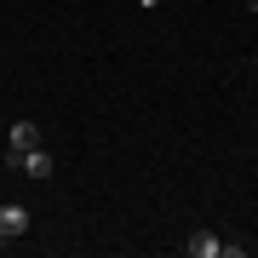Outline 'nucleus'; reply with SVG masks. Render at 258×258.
I'll return each mask as SVG.
<instances>
[{
  "label": "nucleus",
  "mask_w": 258,
  "mask_h": 258,
  "mask_svg": "<svg viewBox=\"0 0 258 258\" xmlns=\"http://www.w3.org/2000/svg\"><path fill=\"white\" fill-rule=\"evenodd\" d=\"M0 247H6V235H0Z\"/></svg>",
  "instance_id": "39448f33"
},
{
  "label": "nucleus",
  "mask_w": 258,
  "mask_h": 258,
  "mask_svg": "<svg viewBox=\"0 0 258 258\" xmlns=\"http://www.w3.org/2000/svg\"><path fill=\"white\" fill-rule=\"evenodd\" d=\"M23 172H29V178H40V184H46V178H52V155H46V149L35 144V149H29V155H23Z\"/></svg>",
  "instance_id": "20e7f679"
},
{
  "label": "nucleus",
  "mask_w": 258,
  "mask_h": 258,
  "mask_svg": "<svg viewBox=\"0 0 258 258\" xmlns=\"http://www.w3.org/2000/svg\"><path fill=\"white\" fill-rule=\"evenodd\" d=\"M29 224H35L29 207H12V201L0 207V235H6V241H12V235H29Z\"/></svg>",
  "instance_id": "f03ea898"
},
{
  "label": "nucleus",
  "mask_w": 258,
  "mask_h": 258,
  "mask_svg": "<svg viewBox=\"0 0 258 258\" xmlns=\"http://www.w3.org/2000/svg\"><path fill=\"white\" fill-rule=\"evenodd\" d=\"M184 252H189V258H241L235 241H218L212 230H195V235L184 241Z\"/></svg>",
  "instance_id": "f257e3e1"
},
{
  "label": "nucleus",
  "mask_w": 258,
  "mask_h": 258,
  "mask_svg": "<svg viewBox=\"0 0 258 258\" xmlns=\"http://www.w3.org/2000/svg\"><path fill=\"white\" fill-rule=\"evenodd\" d=\"M35 144H40V126H35V120H18V126H12V138H6V149H18V155H29Z\"/></svg>",
  "instance_id": "7ed1b4c3"
}]
</instances>
